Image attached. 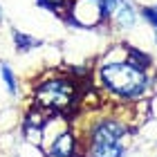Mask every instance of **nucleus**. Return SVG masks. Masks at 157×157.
Masks as SVG:
<instances>
[{"label": "nucleus", "instance_id": "nucleus-6", "mask_svg": "<svg viewBox=\"0 0 157 157\" xmlns=\"http://www.w3.org/2000/svg\"><path fill=\"white\" fill-rule=\"evenodd\" d=\"M139 20V7H135L132 0H119L117 7L110 13V25L119 32H130L137 27Z\"/></svg>", "mask_w": 157, "mask_h": 157}, {"label": "nucleus", "instance_id": "nucleus-13", "mask_svg": "<svg viewBox=\"0 0 157 157\" xmlns=\"http://www.w3.org/2000/svg\"><path fill=\"white\" fill-rule=\"evenodd\" d=\"M153 7H155V9H157V2H155V5H153Z\"/></svg>", "mask_w": 157, "mask_h": 157}, {"label": "nucleus", "instance_id": "nucleus-1", "mask_svg": "<svg viewBox=\"0 0 157 157\" xmlns=\"http://www.w3.org/2000/svg\"><path fill=\"white\" fill-rule=\"evenodd\" d=\"M94 81L99 83L101 92L112 97L117 103H139L153 92L157 72L141 70L126 59L121 61H99Z\"/></svg>", "mask_w": 157, "mask_h": 157}, {"label": "nucleus", "instance_id": "nucleus-11", "mask_svg": "<svg viewBox=\"0 0 157 157\" xmlns=\"http://www.w3.org/2000/svg\"><path fill=\"white\" fill-rule=\"evenodd\" d=\"M139 18L153 29V34H157V9L153 5H144L139 7Z\"/></svg>", "mask_w": 157, "mask_h": 157}, {"label": "nucleus", "instance_id": "nucleus-7", "mask_svg": "<svg viewBox=\"0 0 157 157\" xmlns=\"http://www.w3.org/2000/svg\"><path fill=\"white\" fill-rule=\"evenodd\" d=\"M126 61L132 63V65H137L141 70H146V72H151V70H155V63H153V56L146 54L144 49L135 47L130 45V43H126Z\"/></svg>", "mask_w": 157, "mask_h": 157}, {"label": "nucleus", "instance_id": "nucleus-2", "mask_svg": "<svg viewBox=\"0 0 157 157\" xmlns=\"http://www.w3.org/2000/svg\"><path fill=\"white\" fill-rule=\"evenodd\" d=\"M132 130L121 115H97L76 137L78 146H83V157H126Z\"/></svg>", "mask_w": 157, "mask_h": 157}, {"label": "nucleus", "instance_id": "nucleus-10", "mask_svg": "<svg viewBox=\"0 0 157 157\" xmlns=\"http://www.w3.org/2000/svg\"><path fill=\"white\" fill-rule=\"evenodd\" d=\"M36 5L45 11L56 13L59 18H65V13L70 9V0H36Z\"/></svg>", "mask_w": 157, "mask_h": 157}, {"label": "nucleus", "instance_id": "nucleus-8", "mask_svg": "<svg viewBox=\"0 0 157 157\" xmlns=\"http://www.w3.org/2000/svg\"><path fill=\"white\" fill-rule=\"evenodd\" d=\"M11 40H13L16 52H20V54L43 47V40L40 38H34V36H29V34H25V32H20V29H11Z\"/></svg>", "mask_w": 157, "mask_h": 157}, {"label": "nucleus", "instance_id": "nucleus-3", "mask_svg": "<svg viewBox=\"0 0 157 157\" xmlns=\"http://www.w3.org/2000/svg\"><path fill=\"white\" fill-rule=\"evenodd\" d=\"M78 99H81L78 83L65 70L43 76L32 90V103L52 115L70 117V112L78 105Z\"/></svg>", "mask_w": 157, "mask_h": 157}, {"label": "nucleus", "instance_id": "nucleus-4", "mask_svg": "<svg viewBox=\"0 0 157 157\" xmlns=\"http://www.w3.org/2000/svg\"><path fill=\"white\" fill-rule=\"evenodd\" d=\"M63 20L76 29H97L110 25V13L103 0H70V9Z\"/></svg>", "mask_w": 157, "mask_h": 157}, {"label": "nucleus", "instance_id": "nucleus-12", "mask_svg": "<svg viewBox=\"0 0 157 157\" xmlns=\"http://www.w3.org/2000/svg\"><path fill=\"white\" fill-rule=\"evenodd\" d=\"M2 18L5 16H2V7H0V27H2Z\"/></svg>", "mask_w": 157, "mask_h": 157}, {"label": "nucleus", "instance_id": "nucleus-9", "mask_svg": "<svg viewBox=\"0 0 157 157\" xmlns=\"http://www.w3.org/2000/svg\"><path fill=\"white\" fill-rule=\"evenodd\" d=\"M0 76H2V85H5L7 94L11 99H16L18 97V78H16V72L11 70V65L0 63Z\"/></svg>", "mask_w": 157, "mask_h": 157}, {"label": "nucleus", "instance_id": "nucleus-5", "mask_svg": "<svg viewBox=\"0 0 157 157\" xmlns=\"http://www.w3.org/2000/svg\"><path fill=\"white\" fill-rule=\"evenodd\" d=\"M45 157H83V151L78 146V137L72 124L45 144Z\"/></svg>", "mask_w": 157, "mask_h": 157}]
</instances>
